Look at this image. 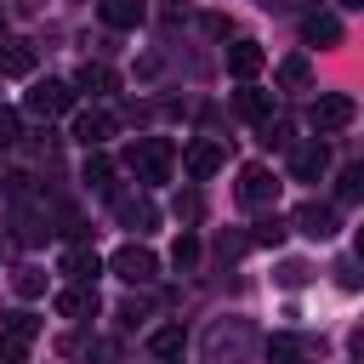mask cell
Instances as JSON below:
<instances>
[{
    "mask_svg": "<svg viewBox=\"0 0 364 364\" xmlns=\"http://www.w3.org/2000/svg\"><path fill=\"white\" fill-rule=\"evenodd\" d=\"M290 364H307V358H301V353H296V358H290Z\"/></svg>",
    "mask_w": 364,
    "mask_h": 364,
    "instance_id": "cell-37",
    "label": "cell"
},
{
    "mask_svg": "<svg viewBox=\"0 0 364 364\" xmlns=\"http://www.w3.org/2000/svg\"><path fill=\"white\" fill-rule=\"evenodd\" d=\"M353 114H358V102L347 97V91H324L318 102H313V131L324 136V131H341V125H353Z\"/></svg>",
    "mask_w": 364,
    "mask_h": 364,
    "instance_id": "cell-4",
    "label": "cell"
},
{
    "mask_svg": "<svg viewBox=\"0 0 364 364\" xmlns=\"http://www.w3.org/2000/svg\"><path fill=\"white\" fill-rule=\"evenodd\" d=\"M0 336H6V341H17V347H28V341L40 336V318H34V313H6Z\"/></svg>",
    "mask_w": 364,
    "mask_h": 364,
    "instance_id": "cell-20",
    "label": "cell"
},
{
    "mask_svg": "<svg viewBox=\"0 0 364 364\" xmlns=\"http://www.w3.org/2000/svg\"><path fill=\"white\" fill-rule=\"evenodd\" d=\"M341 199H364V159H353L341 171Z\"/></svg>",
    "mask_w": 364,
    "mask_h": 364,
    "instance_id": "cell-25",
    "label": "cell"
},
{
    "mask_svg": "<svg viewBox=\"0 0 364 364\" xmlns=\"http://www.w3.org/2000/svg\"><path fill=\"white\" fill-rule=\"evenodd\" d=\"M17 6H23V11H40V6H46V0H17Z\"/></svg>",
    "mask_w": 364,
    "mask_h": 364,
    "instance_id": "cell-35",
    "label": "cell"
},
{
    "mask_svg": "<svg viewBox=\"0 0 364 364\" xmlns=\"http://www.w3.org/2000/svg\"><path fill=\"white\" fill-rule=\"evenodd\" d=\"M290 228H296V233H307V239H330V233H336V210H330V205H318V199H307V205L290 216Z\"/></svg>",
    "mask_w": 364,
    "mask_h": 364,
    "instance_id": "cell-7",
    "label": "cell"
},
{
    "mask_svg": "<svg viewBox=\"0 0 364 364\" xmlns=\"http://www.w3.org/2000/svg\"><path fill=\"white\" fill-rule=\"evenodd\" d=\"M284 228H290V222H279V216H262L250 239H256V245H279V239H284Z\"/></svg>",
    "mask_w": 364,
    "mask_h": 364,
    "instance_id": "cell-26",
    "label": "cell"
},
{
    "mask_svg": "<svg viewBox=\"0 0 364 364\" xmlns=\"http://www.w3.org/2000/svg\"><path fill=\"white\" fill-rule=\"evenodd\" d=\"M273 279H279L284 290H301V284H307V262H284V267H279Z\"/></svg>",
    "mask_w": 364,
    "mask_h": 364,
    "instance_id": "cell-27",
    "label": "cell"
},
{
    "mask_svg": "<svg viewBox=\"0 0 364 364\" xmlns=\"http://www.w3.org/2000/svg\"><path fill=\"white\" fill-rule=\"evenodd\" d=\"M17 136H23V125H17V114H11V108H0V148H11Z\"/></svg>",
    "mask_w": 364,
    "mask_h": 364,
    "instance_id": "cell-29",
    "label": "cell"
},
{
    "mask_svg": "<svg viewBox=\"0 0 364 364\" xmlns=\"http://www.w3.org/2000/svg\"><path fill=\"white\" fill-rule=\"evenodd\" d=\"M74 136H80L85 148H102V142L114 136V114H108V108H85V114L74 119Z\"/></svg>",
    "mask_w": 364,
    "mask_h": 364,
    "instance_id": "cell-9",
    "label": "cell"
},
{
    "mask_svg": "<svg viewBox=\"0 0 364 364\" xmlns=\"http://www.w3.org/2000/svg\"><path fill=\"white\" fill-rule=\"evenodd\" d=\"M222 159H228V148H222V142H193V148L182 154V165H188V176H193V182L216 176V171H222Z\"/></svg>",
    "mask_w": 364,
    "mask_h": 364,
    "instance_id": "cell-8",
    "label": "cell"
},
{
    "mask_svg": "<svg viewBox=\"0 0 364 364\" xmlns=\"http://www.w3.org/2000/svg\"><path fill=\"white\" fill-rule=\"evenodd\" d=\"M262 63H267V57H262V46H256V40H233V46H228V74H233V80L262 74Z\"/></svg>",
    "mask_w": 364,
    "mask_h": 364,
    "instance_id": "cell-11",
    "label": "cell"
},
{
    "mask_svg": "<svg viewBox=\"0 0 364 364\" xmlns=\"http://www.w3.org/2000/svg\"><path fill=\"white\" fill-rule=\"evenodd\" d=\"M324 165H330V154H324V142H318V136H313V142H301V148L290 154L296 182H318V176H324Z\"/></svg>",
    "mask_w": 364,
    "mask_h": 364,
    "instance_id": "cell-10",
    "label": "cell"
},
{
    "mask_svg": "<svg viewBox=\"0 0 364 364\" xmlns=\"http://www.w3.org/2000/svg\"><path fill=\"white\" fill-rule=\"evenodd\" d=\"M301 34H307L313 46H341V17H336V11H307V17H301Z\"/></svg>",
    "mask_w": 364,
    "mask_h": 364,
    "instance_id": "cell-13",
    "label": "cell"
},
{
    "mask_svg": "<svg viewBox=\"0 0 364 364\" xmlns=\"http://www.w3.org/2000/svg\"><path fill=\"white\" fill-rule=\"evenodd\" d=\"M108 267H114V279H125V284H154V279H159V256H154L148 245H119V250L108 256Z\"/></svg>",
    "mask_w": 364,
    "mask_h": 364,
    "instance_id": "cell-3",
    "label": "cell"
},
{
    "mask_svg": "<svg viewBox=\"0 0 364 364\" xmlns=\"http://www.w3.org/2000/svg\"><path fill=\"white\" fill-rule=\"evenodd\" d=\"M57 313H63V318H91V313H97V290H91V284H68V290L57 296Z\"/></svg>",
    "mask_w": 364,
    "mask_h": 364,
    "instance_id": "cell-16",
    "label": "cell"
},
{
    "mask_svg": "<svg viewBox=\"0 0 364 364\" xmlns=\"http://www.w3.org/2000/svg\"><path fill=\"white\" fill-rule=\"evenodd\" d=\"M63 273H68V279H80V284H91V279L102 273V262H97V250H85V245H74V250L63 256Z\"/></svg>",
    "mask_w": 364,
    "mask_h": 364,
    "instance_id": "cell-19",
    "label": "cell"
},
{
    "mask_svg": "<svg viewBox=\"0 0 364 364\" xmlns=\"http://www.w3.org/2000/svg\"><path fill=\"white\" fill-rule=\"evenodd\" d=\"M97 11H102V23H108V28H136V23L148 17V6H142V0H97Z\"/></svg>",
    "mask_w": 364,
    "mask_h": 364,
    "instance_id": "cell-15",
    "label": "cell"
},
{
    "mask_svg": "<svg viewBox=\"0 0 364 364\" xmlns=\"http://www.w3.org/2000/svg\"><path fill=\"white\" fill-rule=\"evenodd\" d=\"M353 250H358V262H364V228H358V239H353Z\"/></svg>",
    "mask_w": 364,
    "mask_h": 364,
    "instance_id": "cell-34",
    "label": "cell"
},
{
    "mask_svg": "<svg viewBox=\"0 0 364 364\" xmlns=\"http://www.w3.org/2000/svg\"><path fill=\"white\" fill-rule=\"evenodd\" d=\"M148 347H154V358H176V353H182V330H176V324H165V330H154V341H148Z\"/></svg>",
    "mask_w": 364,
    "mask_h": 364,
    "instance_id": "cell-22",
    "label": "cell"
},
{
    "mask_svg": "<svg viewBox=\"0 0 364 364\" xmlns=\"http://www.w3.org/2000/svg\"><path fill=\"white\" fill-rule=\"evenodd\" d=\"M341 6H353V11H358V6H364V0H341Z\"/></svg>",
    "mask_w": 364,
    "mask_h": 364,
    "instance_id": "cell-36",
    "label": "cell"
},
{
    "mask_svg": "<svg viewBox=\"0 0 364 364\" xmlns=\"http://www.w3.org/2000/svg\"><path fill=\"white\" fill-rule=\"evenodd\" d=\"M171 262H176V273H188V267L199 262V239H193V233H182V239L171 245Z\"/></svg>",
    "mask_w": 364,
    "mask_h": 364,
    "instance_id": "cell-23",
    "label": "cell"
},
{
    "mask_svg": "<svg viewBox=\"0 0 364 364\" xmlns=\"http://www.w3.org/2000/svg\"><path fill=\"white\" fill-rule=\"evenodd\" d=\"M74 91L108 97V91H119V80H114V68H108V63H80V74H74Z\"/></svg>",
    "mask_w": 364,
    "mask_h": 364,
    "instance_id": "cell-14",
    "label": "cell"
},
{
    "mask_svg": "<svg viewBox=\"0 0 364 364\" xmlns=\"http://www.w3.org/2000/svg\"><path fill=\"white\" fill-rule=\"evenodd\" d=\"M0 74H6V80L34 74V46H28V40H0Z\"/></svg>",
    "mask_w": 364,
    "mask_h": 364,
    "instance_id": "cell-12",
    "label": "cell"
},
{
    "mask_svg": "<svg viewBox=\"0 0 364 364\" xmlns=\"http://www.w3.org/2000/svg\"><path fill=\"white\" fill-rule=\"evenodd\" d=\"M353 353H358V358H364V330H358V336H353Z\"/></svg>",
    "mask_w": 364,
    "mask_h": 364,
    "instance_id": "cell-32",
    "label": "cell"
},
{
    "mask_svg": "<svg viewBox=\"0 0 364 364\" xmlns=\"http://www.w3.org/2000/svg\"><path fill=\"white\" fill-rule=\"evenodd\" d=\"M176 216L193 222V216H199V193H182V199H176Z\"/></svg>",
    "mask_w": 364,
    "mask_h": 364,
    "instance_id": "cell-30",
    "label": "cell"
},
{
    "mask_svg": "<svg viewBox=\"0 0 364 364\" xmlns=\"http://www.w3.org/2000/svg\"><path fill=\"white\" fill-rule=\"evenodd\" d=\"M233 102H239V114H245V119H267V114H273V91H256V85H245Z\"/></svg>",
    "mask_w": 364,
    "mask_h": 364,
    "instance_id": "cell-21",
    "label": "cell"
},
{
    "mask_svg": "<svg viewBox=\"0 0 364 364\" xmlns=\"http://www.w3.org/2000/svg\"><path fill=\"white\" fill-rule=\"evenodd\" d=\"M23 353H28V347H17V341L0 336V364H23Z\"/></svg>",
    "mask_w": 364,
    "mask_h": 364,
    "instance_id": "cell-31",
    "label": "cell"
},
{
    "mask_svg": "<svg viewBox=\"0 0 364 364\" xmlns=\"http://www.w3.org/2000/svg\"><path fill=\"white\" fill-rule=\"evenodd\" d=\"M262 6H267V11H284V6H290V0H262Z\"/></svg>",
    "mask_w": 364,
    "mask_h": 364,
    "instance_id": "cell-33",
    "label": "cell"
},
{
    "mask_svg": "<svg viewBox=\"0 0 364 364\" xmlns=\"http://www.w3.org/2000/svg\"><path fill=\"white\" fill-rule=\"evenodd\" d=\"M245 353H250V324H245V318L210 324V336H205V358H210V364H239Z\"/></svg>",
    "mask_w": 364,
    "mask_h": 364,
    "instance_id": "cell-2",
    "label": "cell"
},
{
    "mask_svg": "<svg viewBox=\"0 0 364 364\" xmlns=\"http://www.w3.org/2000/svg\"><path fill=\"white\" fill-rule=\"evenodd\" d=\"M11 284H17V296H40V290H46V273H40V267H23Z\"/></svg>",
    "mask_w": 364,
    "mask_h": 364,
    "instance_id": "cell-28",
    "label": "cell"
},
{
    "mask_svg": "<svg viewBox=\"0 0 364 364\" xmlns=\"http://www.w3.org/2000/svg\"><path fill=\"white\" fill-rule=\"evenodd\" d=\"M108 176H114V165H108V154H97V148H91V154H85V182H91V188H102Z\"/></svg>",
    "mask_w": 364,
    "mask_h": 364,
    "instance_id": "cell-24",
    "label": "cell"
},
{
    "mask_svg": "<svg viewBox=\"0 0 364 364\" xmlns=\"http://www.w3.org/2000/svg\"><path fill=\"white\" fill-rule=\"evenodd\" d=\"M23 102H28V114H34V119H51V114H63V108L74 102V85H63V80H40Z\"/></svg>",
    "mask_w": 364,
    "mask_h": 364,
    "instance_id": "cell-6",
    "label": "cell"
},
{
    "mask_svg": "<svg viewBox=\"0 0 364 364\" xmlns=\"http://www.w3.org/2000/svg\"><path fill=\"white\" fill-rule=\"evenodd\" d=\"M114 210H119V222H125V228H136V233H154V222H159L154 199H119Z\"/></svg>",
    "mask_w": 364,
    "mask_h": 364,
    "instance_id": "cell-18",
    "label": "cell"
},
{
    "mask_svg": "<svg viewBox=\"0 0 364 364\" xmlns=\"http://www.w3.org/2000/svg\"><path fill=\"white\" fill-rule=\"evenodd\" d=\"M125 165L136 171V182H171V165H176V148H171V136H142V142H131V154H125Z\"/></svg>",
    "mask_w": 364,
    "mask_h": 364,
    "instance_id": "cell-1",
    "label": "cell"
},
{
    "mask_svg": "<svg viewBox=\"0 0 364 364\" xmlns=\"http://www.w3.org/2000/svg\"><path fill=\"white\" fill-rule=\"evenodd\" d=\"M273 199H279V176H273L267 165H245V171H239V205L262 210V205H273Z\"/></svg>",
    "mask_w": 364,
    "mask_h": 364,
    "instance_id": "cell-5",
    "label": "cell"
},
{
    "mask_svg": "<svg viewBox=\"0 0 364 364\" xmlns=\"http://www.w3.org/2000/svg\"><path fill=\"white\" fill-rule=\"evenodd\" d=\"M273 80H279V91H307V85H313V63L296 51V57H284V63H279V74H273Z\"/></svg>",
    "mask_w": 364,
    "mask_h": 364,
    "instance_id": "cell-17",
    "label": "cell"
}]
</instances>
